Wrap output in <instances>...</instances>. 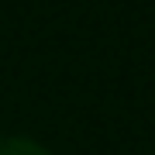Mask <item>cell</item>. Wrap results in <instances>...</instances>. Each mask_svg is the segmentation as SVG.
I'll return each mask as SVG.
<instances>
[{
    "instance_id": "6da1fadb",
    "label": "cell",
    "mask_w": 155,
    "mask_h": 155,
    "mask_svg": "<svg viewBox=\"0 0 155 155\" xmlns=\"http://www.w3.org/2000/svg\"><path fill=\"white\" fill-rule=\"evenodd\" d=\"M0 155H52V148L41 145L38 138H31V134H4Z\"/></svg>"
}]
</instances>
